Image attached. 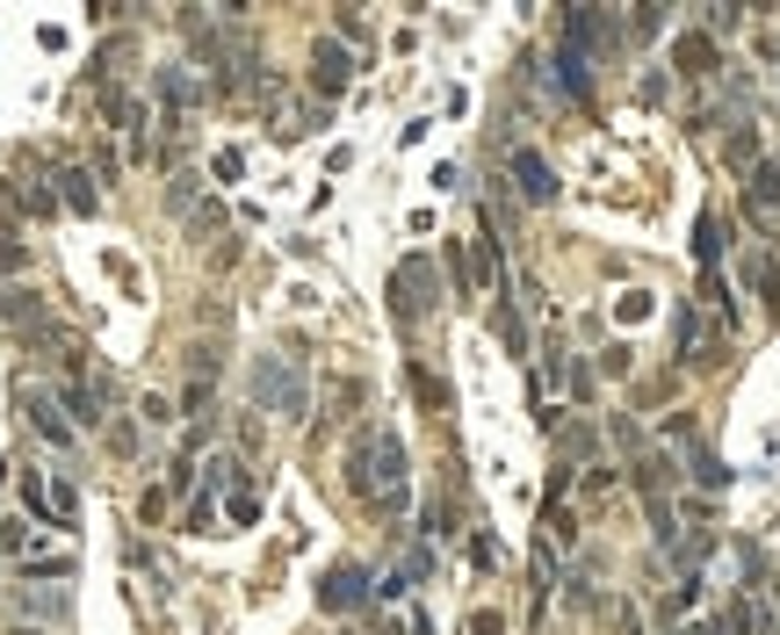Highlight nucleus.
<instances>
[{"label": "nucleus", "instance_id": "f257e3e1", "mask_svg": "<svg viewBox=\"0 0 780 635\" xmlns=\"http://www.w3.org/2000/svg\"><path fill=\"white\" fill-rule=\"evenodd\" d=\"M340 477L362 506H405V477H412V455L391 427H362L340 455Z\"/></svg>", "mask_w": 780, "mask_h": 635}, {"label": "nucleus", "instance_id": "f03ea898", "mask_svg": "<svg viewBox=\"0 0 780 635\" xmlns=\"http://www.w3.org/2000/svg\"><path fill=\"white\" fill-rule=\"evenodd\" d=\"M253 405L275 419H304L312 412V376L296 354H260L253 361Z\"/></svg>", "mask_w": 780, "mask_h": 635}, {"label": "nucleus", "instance_id": "7ed1b4c3", "mask_svg": "<svg viewBox=\"0 0 780 635\" xmlns=\"http://www.w3.org/2000/svg\"><path fill=\"white\" fill-rule=\"evenodd\" d=\"M391 310H398V326H427L433 318V260L427 253L398 260V275H391Z\"/></svg>", "mask_w": 780, "mask_h": 635}, {"label": "nucleus", "instance_id": "20e7f679", "mask_svg": "<svg viewBox=\"0 0 780 635\" xmlns=\"http://www.w3.org/2000/svg\"><path fill=\"white\" fill-rule=\"evenodd\" d=\"M369 592H376V585H369V570H362V564H332L326 578H318V600H326L332 614H354Z\"/></svg>", "mask_w": 780, "mask_h": 635}, {"label": "nucleus", "instance_id": "39448f33", "mask_svg": "<svg viewBox=\"0 0 780 635\" xmlns=\"http://www.w3.org/2000/svg\"><path fill=\"white\" fill-rule=\"evenodd\" d=\"M513 189H520V203H556V173H550V159H542L535 145L513 152Z\"/></svg>", "mask_w": 780, "mask_h": 635}, {"label": "nucleus", "instance_id": "423d86ee", "mask_svg": "<svg viewBox=\"0 0 780 635\" xmlns=\"http://www.w3.org/2000/svg\"><path fill=\"white\" fill-rule=\"evenodd\" d=\"M607 36H614V22L600 15V8H564V52H600Z\"/></svg>", "mask_w": 780, "mask_h": 635}, {"label": "nucleus", "instance_id": "0eeeda50", "mask_svg": "<svg viewBox=\"0 0 780 635\" xmlns=\"http://www.w3.org/2000/svg\"><path fill=\"white\" fill-rule=\"evenodd\" d=\"M745 209L751 217H780V167L773 159H759V167L745 173Z\"/></svg>", "mask_w": 780, "mask_h": 635}, {"label": "nucleus", "instance_id": "6e6552de", "mask_svg": "<svg viewBox=\"0 0 780 635\" xmlns=\"http://www.w3.org/2000/svg\"><path fill=\"white\" fill-rule=\"evenodd\" d=\"M672 66L687 72V80H709V72H715V36H709V30H687V36L672 44Z\"/></svg>", "mask_w": 780, "mask_h": 635}, {"label": "nucleus", "instance_id": "1a4fd4ad", "mask_svg": "<svg viewBox=\"0 0 780 635\" xmlns=\"http://www.w3.org/2000/svg\"><path fill=\"white\" fill-rule=\"evenodd\" d=\"M347 80H354V58H347L340 44H318V58H312V87H318V94H347Z\"/></svg>", "mask_w": 780, "mask_h": 635}, {"label": "nucleus", "instance_id": "9d476101", "mask_svg": "<svg viewBox=\"0 0 780 635\" xmlns=\"http://www.w3.org/2000/svg\"><path fill=\"white\" fill-rule=\"evenodd\" d=\"M22 412H30V427L44 433V441H52V447H72V419H58V405H52V397L22 390Z\"/></svg>", "mask_w": 780, "mask_h": 635}, {"label": "nucleus", "instance_id": "9b49d317", "mask_svg": "<svg viewBox=\"0 0 780 635\" xmlns=\"http://www.w3.org/2000/svg\"><path fill=\"white\" fill-rule=\"evenodd\" d=\"M556 87H564L572 102H592V58H586V52H564V44H556Z\"/></svg>", "mask_w": 780, "mask_h": 635}, {"label": "nucleus", "instance_id": "f8f14e48", "mask_svg": "<svg viewBox=\"0 0 780 635\" xmlns=\"http://www.w3.org/2000/svg\"><path fill=\"white\" fill-rule=\"evenodd\" d=\"M58 203H66V209H80V217H87V209L102 203V189H94V173H87V167H58Z\"/></svg>", "mask_w": 780, "mask_h": 635}, {"label": "nucleus", "instance_id": "ddd939ff", "mask_svg": "<svg viewBox=\"0 0 780 635\" xmlns=\"http://www.w3.org/2000/svg\"><path fill=\"white\" fill-rule=\"evenodd\" d=\"M405 383H412V397H419V405H427V412H449V405H455V397H449V383L433 376V368H419V361H412V368H405Z\"/></svg>", "mask_w": 780, "mask_h": 635}, {"label": "nucleus", "instance_id": "4468645a", "mask_svg": "<svg viewBox=\"0 0 780 635\" xmlns=\"http://www.w3.org/2000/svg\"><path fill=\"white\" fill-rule=\"evenodd\" d=\"M44 513H52L58 528H72V520H80V491H72L66 477H52V484H44Z\"/></svg>", "mask_w": 780, "mask_h": 635}, {"label": "nucleus", "instance_id": "2eb2a0df", "mask_svg": "<svg viewBox=\"0 0 780 635\" xmlns=\"http://www.w3.org/2000/svg\"><path fill=\"white\" fill-rule=\"evenodd\" d=\"M159 94H167L173 109H189V102H203V87H195V72H181V66H159Z\"/></svg>", "mask_w": 780, "mask_h": 635}, {"label": "nucleus", "instance_id": "dca6fc26", "mask_svg": "<svg viewBox=\"0 0 780 635\" xmlns=\"http://www.w3.org/2000/svg\"><path fill=\"white\" fill-rule=\"evenodd\" d=\"M66 412H72V427H94L102 419V390L94 383H66Z\"/></svg>", "mask_w": 780, "mask_h": 635}, {"label": "nucleus", "instance_id": "f3484780", "mask_svg": "<svg viewBox=\"0 0 780 635\" xmlns=\"http://www.w3.org/2000/svg\"><path fill=\"white\" fill-rule=\"evenodd\" d=\"M22 570H30V578H72V549H30Z\"/></svg>", "mask_w": 780, "mask_h": 635}, {"label": "nucleus", "instance_id": "a211bd4d", "mask_svg": "<svg viewBox=\"0 0 780 635\" xmlns=\"http://www.w3.org/2000/svg\"><path fill=\"white\" fill-rule=\"evenodd\" d=\"M491 326H499V340L513 347V354L528 347V326H520V310H513V304H499V310H491Z\"/></svg>", "mask_w": 780, "mask_h": 635}, {"label": "nucleus", "instance_id": "6ab92c4d", "mask_svg": "<svg viewBox=\"0 0 780 635\" xmlns=\"http://www.w3.org/2000/svg\"><path fill=\"white\" fill-rule=\"evenodd\" d=\"M225 513H231V528H253V520H260V498L239 484V491H225Z\"/></svg>", "mask_w": 780, "mask_h": 635}, {"label": "nucleus", "instance_id": "aec40b11", "mask_svg": "<svg viewBox=\"0 0 780 635\" xmlns=\"http://www.w3.org/2000/svg\"><path fill=\"white\" fill-rule=\"evenodd\" d=\"M22 614H52V621H66V592H22Z\"/></svg>", "mask_w": 780, "mask_h": 635}, {"label": "nucleus", "instance_id": "412c9836", "mask_svg": "<svg viewBox=\"0 0 780 635\" xmlns=\"http://www.w3.org/2000/svg\"><path fill=\"white\" fill-rule=\"evenodd\" d=\"M723 159L730 167H751V159H759V131H737V138L723 145Z\"/></svg>", "mask_w": 780, "mask_h": 635}, {"label": "nucleus", "instance_id": "4be33fe9", "mask_svg": "<svg viewBox=\"0 0 780 635\" xmlns=\"http://www.w3.org/2000/svg\"><path fill=\"white\" fill-rule=\"evenodd\" d=\"M449 275L463 282V290H477V268H470V253H463V246H455V239H449Z\"/></svg>", "mask_w": 780, "mask_h": 635}, {"label": "nucleus", "instance_id": "5701e85b", "mask_svg": "<svg viewBox=\"0 0 780 635\" xmlns=\"http://www.w3.org/2000/svg\"><path fill=\"white\" fill-rule=\"evenodd\" d=\"M592 447H600V433H592V427H564V455H592Z\"/></svg>", "mask_w": 780, "mask_h": 635}, {"label": "nucleus", "instance_id": "b1692460", "mask_svg": "<svg viewBox=\"0 0 780 635\" xmlns=\"http://www.w3.org/2000/svg\"><path fill=\"white\" fill-rule=\"evenodd\" d=\"M30 268V246H15V239H0V275H22Z\"/></svg>", "mask_w": 780, "mask_h": 635}, {"label": "nucleus", "instance_id": "393cba45", "mask_svg": "<svg viewBox=\"0 0 780 635\" xmlns=\"http://www.w3.org/2000/svg\"><path fill=\"white\" fill-rule=\"evenodd\" d=\"M665 30V8H651V0H643L636 8V36H658Z\"/></svg>", "mask_w": 780, "mask_h": 635}, {"label": "nucleus", "instance_id": "a878e982", "mask_svg": "<svg viewBox=\"0 0 780 635\" xmlns=\"http://www.w3.org/2000/svg\"><path fill=\"white\" fill-rule=\"evenodd\" d=\"M679 635H730V628H723V614H701V621H687Z\"/></svg>", "mask_w": 780, "mask_h": 635}, {"label": "nucleus", "instance_id": "bb28decb", "mask_svg": "<svg viewBox=\"0 0 780 635\" xmlns=\"http://www.w3.org/2000/svg\"><path fill=\"white\" fill-rule=\"evenodd\" d=\"M470 635H506V621L499 614H470Z\"/></svg>", "mask_w": 780, "mask_h": 635}, {"label": "nucleus", "instance_id": "cd10ccee", "mask_svg": "<svg viewBox=\"0 0 780 635\" xmlns=\"http://www.w3.org/2000/svg\"><path fill=\"white\" fill-rule=\"evenodd\" d=\"M8 635H36V628H8Z\"/></svg>", "mask_w": 780, "mask_h": 635}]
</instances>
